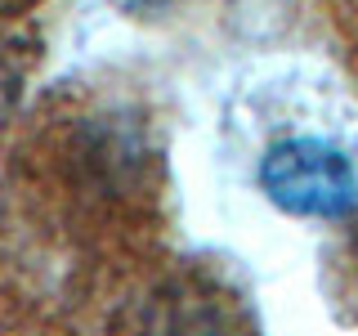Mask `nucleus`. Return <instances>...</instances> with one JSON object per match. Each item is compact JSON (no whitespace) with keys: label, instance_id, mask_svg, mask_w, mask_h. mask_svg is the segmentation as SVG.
<instances>
[{"label":"nucleus","instance_id":"f257e3e1","mask_svg":"<svg viewBox=\"0 0 358 336\" xmlns=\"http://www.w3.org/2000/svg\"><path fill=\"white\" fill-rule=\"evenodd\" d=\"M260 188L273 206L318 220H341L358 202V175L350 157L322 139L273 144L260 162Z\"/></svg>","mask_w":358,"mask_h":336}]
</instances>
